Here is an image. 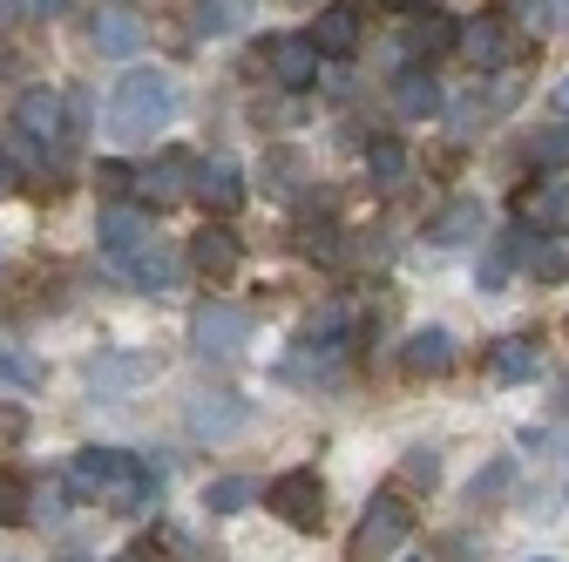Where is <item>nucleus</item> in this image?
<instances>
[{
	"mask_svg": "<svg viewBox=\"0 0 569 562\" xmlns=\"http://www.w3.org/2000/svg\"><path fill=\"white\" fill-rule=\"evenodd\" d=\"M76 488L82 495H96L102 509H142V502H157V488H163V474L142 461V454H129V448H82L76 454Z\"/></svg>",
	"mask_w": 569,
	"mask_h": 562,
	"instance_id": "obj_1",
	"label": "nucleus"
},
{
	"mask_svg": "<svg viewBox=\"0 0 569 562\" xmlns=\"http://www.w3.org/2000/svg\"><path fill=\"white\" fill-rule=\"evenodd\" d=\"M170 116H177V82L163 68H129L109 96V136L116 143H142V136H157Z\"/></svg>",
	"mask_w": 569,
	"mask_h": 562,
	"instance_id": "obj_2",
	"label": "nucleus"
},
{
	"mask_svg": "<svg viewBox=\"0 0 569 562\" xmlns=\"http://www.w3.org/2000/svg\"><path fill=\"white\" fill-rule=\"evenodd\" d=\"M407 529H413V509H407L400 495H380V502L360 515V529H352L346 562H387V555L407 542Z\"/></svg>",
	"mask_w": 569,
	"mask_h": 562,
	"instance_id": "obj_3",
	"label": "nucleus"
},
{
	"mask_svg": "<svg viewBox=\"0 0 569 562\" xmlns=\"http://www.w3.org/2000/svg\"><path fill=\"white\" fill-rule=\"evenodd\" d=\"M264 509H271L284 529H306V535H312V529L326 522V488H319L312 468H284V474L264 488Z\"/></svg>",
	"mask_w": 569,
	"mask_h": 562,
	"instance_id": "obj_4",
	"label": "nucleus"
},
{
	"mask_svg": "<svg viewBox=\"0 0 569 562\" xmlns=\"http://www.w3.org/2000/svg\"><path fill=\"white\" fill-rule=\"evenodd\" d=\"M244 339H251V312H238L224 299H210V305L190 312V345H197L203 360H238Z\"/></svg>",
	"mask_w": 569,
	"mask_h": 562,
	"instance_id": "obj_5",
	"label": "nucleus"
},
{
	"mask_svg": "<svg viewBox=\"0 0 569 562\" xmlns=\"http://www.w3.org/2000/svg\"><path fill=\"white\" fill-rule=\"evenodd\" d=\"M142 380H157V353H142V345H116V353H102L89 367V393H102V400H122Z\"/></svg>",
	"mask_w": 569,
	"mask_h": 562,
	"instance_id": "obj_6",
	"label": "nucleus"
},
{
	"mask_svg": "<svg viewBox=\"0 0 569 562\" xmlns=\"http://www.w3.org/2000/svg\"><path fill=\"white\" fill-rule=\"evenodd\" d=\"M244 428H251V400H238V393H197L190 400V434L197 441H231Z\"/></svg>",
	"mask_w": 569,
	"mask_h": 562,
	"instance_id": "obj_7",
	"label": "nucleus"
},
{
	"mask_svg": "<svg viewBox=\"0 0 569 562\" xmlns=\"http://www.w3.org/2000/svg\"><path fill=\"white\" fill-rule=\"evenodd\" d=\"M96 238H102V258H116V264H136L142 251L157 244V238H150V218H142V210H129V203L102 210V224H96Z\"/></svg>",
	"mask_w": 569,
	"mask_h": 562,
	"instance_id": "obj_8",
	"label": "nucleus"
},
{
	"mask_svg": "<svg viewBox=\"0 0 569 562\" xmlns=\"http://www.w3.org/2000/svg\"><path fill=\"white\" fill-rule=\"evenodd\" d=\"M14 129L34 136V143H61V136H68V102H61L54 89H28V96L14 102Z\"/></svg>",
	"mask_w": 569,
	"mask_h": 562,
	"instance_id": "obj_9",
	"label": "nucleus"
},
{
	"mask_svg": "<svg viewBox=\"0 0 569 562\" xmlns=\"http://www.w3.org/2000/svg\"><path fill=\"white\" fill-rule=\"evenodd\" d=\"M271 76L284 89H312L319 82V41L312 34H278L271 41Z\"/></svg>",
	"mask_w": 569,
	"mask_h": 562,
	"instance_id": "obj_10",
	"label": "nucleus"
},
{
	"mask_svg": "<svg viewBox=\"0 0 569 562\" xmlns=\"http://www.w3.org/2000/svg\"><path fill=\"white\" fill-rule=\"evenodd\" d=\"M197 197H203L210 210H238V203H244V170H238L231 157L197 163Z\"/></svg>",
	"mask_w": 569,
	"mask_h": 562,
	"instance_id": "obj_11",
	"label": "nucleus"
},
{
	"mask_svg": "<svg viewBox=\"0 0 569 562\" xmlns=\"http://www.w3.org/2000/svg\"><path fill=\"white\" fill-rule=\"evenodd\" d=\"M400 367H407V373H420V380H427V373H448V367H455V339H448L441 325L413 332V339H407V353H400Z\"/></svg>",
	"mask_w": 569,
	"mask_h": 562,
	"instance_id": "obj_12",
	"label": "nucleus"
},
{
	"mask_svg": "<svg viewBox=\"0 0 569 562\" xmlns=\"http://www.w3.org/2000/svg\"><path fill=\"white\" fill-rule=\"evenodd\" d=\"M190 264L210 271V278H231V271H238V238H231L224 224H203V231L190 238Z\"/></svg>",
	"mask_w": 569,
	"mask_h": 562,
	"instance_id": "obj_13",
	"label": "nucleus"
},
{
	"mask_svg": "<svg viewBox=\"0 0 569 562\" xmlns=\"http://www.w3.org/2000/svg\"><path fill=\"white\" fill-rule=\"evenodd\" d=\"M481 203L475 197H455L448 210H435V224H427V238H435V244H468V238H481Z\"/></svg>",
	"mask_w": 569,
	"mask_h": 562,
	"instance_id": "obj_14",
	"label": "nucleus"
},
{
	"mask_svg": "<svg viewBox=\"0 0 569 562\" xmlns=\"http://www.w3.org/2000/svg\"><path fill=\"white\" fill-rule=\"evenodd\" d=\"M183 177H197V163H190L183 150H163V157H157L150 170H142V190H150L157 203H170V197H183V190H190Z\"/></svg>",
	"mask_w": 569,
	"mask_h": 562,
	"instance_id": "obj_15",
	"label": "nucleus"
},
{
	"mask_svg": "<svg viewBox=\"0 0 569 562\" xmlns=\"http://www.w3.org/2000/svg\"><path fill=\"white\" fill-rule=\"evenodd\" d=\"M522 238H529V231H509V238H495V244H488V258H481V271H475V285H481V292H502L509 264H516V258H529V244H522Z\"/></svg>",
	"mask_w": 569,
	"mask_h": 562,
	"instance_id": "obj_16",
	"label": "nucleus"
},
{
	"mask_svg": "<svg viewBox=\"0 0 569 562\" xmlns=\"http://www.w3.org/2000/svg\"><path fill=\"white\" fill-rule=\"evenodd\" d=\"M312 41H319V54H352V48H360V14H352V8H326Z\"/></svg>",
	"mask_w": 569,
	"mask_h": 562,
	"instance_id": "obj_17",
	"label": "nucleus"
},
{
	"mask_svg": "<svg viewBox=\"0 0 569 562\" xmlns=\"http://www.w3.org/2000/svg\"><path fill=\"white\" fill-rule=\"evenodd\" d=\"M529 278H536V285H562V278H569V238H529Z\"/></svg>",
	"mask_w": 569,
	"mask_h": 562,
	"instance_id": "obj_18",
	"label": "nucleus"
},
{
	"mask_svg": "<svg viewBox=\"0 0 569 562\" xmlns=\"http://www.w3.org/2000/svg\"><path fill=\"white\" fill-rule=\"evenodd\" d=\"M122 271H129L136 292H170V285H177V258H170L163 244H150V251H142L136 264H122Z\"/></svg>",
	"mask_w": 569,
	"mask_h": 562,
	"instance_id": "obj_19",
	"label": "nucleus"
},
{
	"mask_svg": "<svg viewBox=\"0 0 569 562\" xmlns=\"http://www.w3.org/2000/svg\"><path fill=\"white\" fill-rule=\"evenodd\" d=\"M89 34H96V48H102V54H136V48H142V28H136L122 8H102Z\"/></svg>",
	"mask_w": 569,
	"mask_h": 562,
	"instance_id": "obj_20",
	"label": "nucleus"
},
{
	"mask_svg": "<svg viewBox=\"0 0 569 562\" xmlns=\"http://www.w3.org/2000/svg\"><path fill=\"white\" fill-rule=\"evenodd\" d=\"M393 102H400V116H435L441 109V89H435L427 68H407V76L393 82Z\"/></svg>",
	"mask_w": 569,
	"mask_h": 562,
	"instance_id": "obj_21",
	"label": "nucleus"
},
{
	"mask_svg": "<svg viewBox=\"0 0 569 562\" xmlns=\"http://www.w3.org/2000/svg\"><path fill=\"white\" fill-rule=\"evenodd\" d=\"M244 14H251V0H203V8H197V34H203V41L238 34V28H244Z\"/></svg>",
	"mask_w": 569,
	"mask_h": 562,
	"instance_id": "obj_22",
	"label": "nucleus"
},
{
	"mask_svg": "<svg viewBox=\"0 0 569 562\" xmlns=\"http://www.w3.org/2000/svg\"><path fill=\"white\" fill-rule=\"evenodd\" d=\"M488 367H495V380H529L536 373V345L529 339H495V353H488Z\"/></svg>",
	"mask_w": 569,
	"mask_h": 562,
	"instance_id": "obj_23",
	"label": "nucleus"
},
{
	"mask_svg": "<svg viewBox=\"0 0 569 562\" xmlns=\"http://www.w3.org/2000/svg\"><path fill=\"white\" fill-rule=\"evenodd\" d=\"M299 183H306V157L299 150H271L264 157V190L271 197H299Z\"/></svg>",
	"mask_w": 569,
	"mask_h": 562,
	"instance_id": "obj_24",
	"label": "nucleus"
},
{
	"mask_svg": "<svg viewBox=\"0 0 569 562\" xmlns=\"http://www.w3.org/2000/svg\"><path fill=\"white\" fill-rule=\"evenodd\" d=\"M251 495H258V488H251L244 474H224V481L203 488V509H210V515H238V509H251Z\"/></svg>",
	"mask_w": 569,
	"mask_h": 562,
	"instance_id": "obj_25",
	"label": "nucleus"
},
{
	"mask_svg": "<svg viewBox=\"0 0 569 562\" xmlns=\"http://www.w3.org/2000/svg\"><path fill=\"white\" fill-rule=\"evenodd\" d=\"M28 509H34L28 474L21 468H0V522H28Z\"/></svg>",
	"mask_w": 569,
	"mask_h": 562,
	"instance_id": "obj_26",
	"label": "nucleus"
},
{
	"mask_svg": "<svg viewBox=\"0 0 569 562\" xmlns=\"http://www.w3.org/2000/svg\"><path fill=\"white\" fill-rule=\"evenodd\" d=\"M448 41H461V28H455L448 14H427V21L407 28V48H413V54H441Z\"/></svg>",
	"mask_w": 569,
	"mask_h": 562,
	"instance_id": "obj_27",
	"label": "nucleus"
},
{
	"mask_svg": "<svg viewBox=\"0 0 569 562\" xmlns=\"http://www.w3.org/2000/svg\"><path fill=\"white\" fill-rule=\"evenodd\" d=\"M461 48H468V61H502V28L495 21H461Z\"/></svg>",
	"mask_w": 569,
	"mask_h": 562,
	"instance_id": "obj_28",
	"label": "nucleus"
},
{
	"mask_svg": "<svg viewBox=\"0 0 569 562\" xmlns=\"http://www.w3.org/2000/svg\"><path fill=\"white\" fill-rule=\"evenodd\" d=\"M0 387H21V393H34V387H41V367H34L28 353H14V345H0Z\"/></svg>",
	"mask_w": 569,
	"mask_h": 562,
	"instance_id": "obj_29",
	"label": "nucleus"
},
{
	"mask_svg": "<svg viewBox=\"0 0 569 562\" xmlns=\"http://www.w3.org/2000/svg\"><path fill=\"white\" fill-rule=\"evenodd\" d=\"M367 177H373V183H400V177H407V150H400V143H373V150H367Z\"/></svg>",
	"mask_w": 569,
	"mask_h": 562,
	"instance_id": "obj_30",
	"label": "nucleus"
},
{
	"mask_svg": "<svg viewBox=\"0 0 569 562\" xmlns=\"http://www.w3.org/2000/svg\"><path fill=\"white\" fill-rule=\"evenodd\" d=\"M400 481H407V488H435V481H441V454H435V448H413V454L400 461Z\"/></svg>",
	"mask_w": 569,
	"mask_h": 562,
	"instance_id": "obj_31",
	"label": "nucleus"
},
{
	"mask_svg": "<svg viewBox=\"0 0 569 562\" xmlns=\"http://www.w3.org/2000/svg\"><path fill=\"white\" fill-rule=\"evenodd\" d=\"M529 163L562 170V163H569V129H542V136H536V150H529Z\"/></svg>",
	"mask_w": 569,
	"mask_h": 562,
	"instance_id": "obj_32",
	"label": "nucleus"
},
{
	"mask_svg": "<svg viewBox=\"0 0 569 562\" xmlns=\"http://www.w3.org/2000/svg\"><path fill=\"white\" fill-rule=\"evenodd\" d=\"M509 474H516L509 461H488V468L468 481V502H488V495H502V488H509Z\"/></svg>",
	"mask_w": 569,
	"mask_h": 562,
	"instance_id": "obj_33",
	"label": "nucleus"
},
{
	"mask_svg": "<svg viewBox=\"0 0 569 562\" xmlns=\"http://www.w3.org/2000/svg\"><path fill=\"white\" fill-rule=\"evenodd\" d=\"M129 183H136V170H129V163H102V190H109V197H122Z\"/></svg>",
	"mask_w": 569,
	"mask_h": 562,
	"instance_id": "obj_34",
	"label": "nucleus"
},
{
	"mask_svg": "<svg viewBox=\"0 0 569 562\" xmlns=\"http://www.w3.org/2000/svg\"><path fill=\"white\" fill-rule=\"evenodd\" d=\"M21 8H28V14H34V21H54V14H61V8H68V0H21Z\"/></svg>",
	"mask_w": 569,
	"mask_h": 562,
	"instance_id": "obj_35",
	"label": "nucleus"
},
{
	"mask_svg": "<svg viewBox=\"0 0 569 562\" xmlns=\"http://www.w3.org/2000/svg\"><path fill=\"white\" fill-rule=\"evenodd\" d=\"M556 109H562V116H569V76H562V82H556Z\"/></svg>",
	"mask_w": 569,
	"mask_h": 562,
	"instance_id": "obj_36",
	"label": "nucleus"
},
{
	"mask_svg": "<svg viewBox=\"0 0 569 562\" xmlns=\"http://www.w3.org/2000/svg\"><path fill=\"white\" fill-rule=\"evenodd\" d=\"M8 183H14V170H8V163H0V190H8Z\"/></svg>",
	"mask_w": 569,
	"mask_h": 562,
	"instance_id": "obj_37",
	"label": "nucleus"
},
{
	"mask_svg": "<svg viewBox=\"0 0 569 562\" xmlns=\"http://www.w3.org/2000/svg\"><path fill=\"white\" fill-rule=\"evenodd\" d=\"M556 407H562V413H569V380H562V400H556Z\"/></svg>",
	"mask_w": 569,
	"mask_h": 562,
	"instance_id": "obj_38",
	"label": "nucleus"
},
{
	"mask_svg": "<svg viewBox=\"0 0 569 562\" xmlns=\"http://www.w3.org/2000/svg\"><path fill=\"white\" fill-rule=\"evenodd\" d=\"M400 8H420V0H400Z\"/></svg>",
	"mask_w": 569,
	"mask_h": 562,
	"instance_id": "obj_39",
	"label": "nucleus"
},
{
	"mask_svg": "<svg viewBox=\"0 0 569 562\" xmlns=\"http://www.w3.org/2000/svg\"><path fill=\"white\" fill-rule=\"evenodd\" d=\"M76 562H89V555H76Z\"/></svg>",
	"mask_w": 569,
	"mask_h": 562,
	"instance_id": "obj_40",
	"label": "nucleus"
}]
</instances>
